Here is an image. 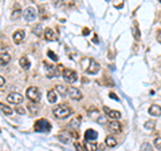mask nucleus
I'll return each mask as SVG.
<instances>
[{"mask_svg": "<svg viewBox=\"0 0 161 151\" xmlns=\"http://www.w3.org/2000/svg\"><path fill=\"white\" fill-rule=\"evenodd\" d=\"M52 114H54L58 119H66L73 114V110H71V107H69L67 104H59V106H57L52 110Z\"/></svg>", "mask_w": 161, "mask_h": 151, "instance_id": "obj_1", "label": "nucleus"}, {"mask_svg": "<svg viewBox=\"0 0 161 151\" xmlns=\"http://www.w3.org/2000/svg\"><path fill=\"white\" fill-rule=\"evenodd\" d=\"M36 132H48L51 130V123L47 119H38L34 126Z\"/></svg>", "mask_w": 161, "mask_h": 151, "instance_id": "obj_2", "label": "nucleus"}, {"mask_svg": "<svg viewBox=\"0 0 161 151\" xmlns=\"http://www.w3.org/2000/svg\"><path fill=\"white\" fill-rule=\"evenodd\" d=\"M62 76H63V79L66 80L67 83H74L78 80V75H77V72L74 70H70V68H64L62 71Z\"/></svg>", "mask_w": 161, "mask_h": 151, "instance_id": "obj_3", "label": "nucleus"}, {"mask_svg": "<svg viewBox=\"0 0 161 151\" xmlns=\"http://www.w3.org/2000/svg\"><path fill=\"white\" fill-rule=\"evenodd\" d=\"M27 98L31 100V102H35V103H38L40 100V90L38 87H35V86H32V87H30L28 90H27Z\"/></svg>", "mask_w": 161, "mask_h": 151, "instance_id": "obj_4", "label": "nucleus"}, {"mask_svg": "<svg viewBox=\"0 0 161 151\" xmlns=\"http://www.w3.org/2000/svg\"><path fill=\"white\" fill-rule=\"evenodd\" d=\"M100 71V64L97 63L94 59H89V64L86 66V74L89 75H94Z\"/></svg>", "mask_w": 161, "mask_h": 151, "instance_id": "obj_5", "label": "nucleus"}, {"mask_svg": "<svg viewBox=\"0 0 161 151\" xmlns=\"http://www.w3.org/2000/svg\"><path fill=\"white\" fill-rule=\"evenodd\" d=\"M23 16H24V20L26 21H34L36 19V10L34 7L26 8L23 12Z\"/></svg>", "mask_w": 161, "mask_h": 151, "instance_id": "obj_6", "label": "nucleus"}, {"mask_svg": "<svg viewBox=\"0 0 161 151\" xmlns=\"http://www.w3.org/2000/svg\"><path fill=\"white\" fill-rule=\"evenodd\" d=\"M67 95H69L73 100H80L82 99V92H80V90H78L77 87H69Z\"/></svg>", "mask_w": 161, "mask_h": 151, "instance_id": "obj_7", "label": "nucleus"}, {"mask_svg": "<svg viewBox=\"0 0 161 151\" xmlns=\"http://www.w3.org/2000/svg\"><path fill=\"white\" fill-rule=\"evenodd\" d=\"M7 100L8 103H12V104H20L23 102V96L20 94H18V92H11V94H8Z\"/></svg>", "mask_w": 161, "mask_h": 151, "instance_id": "obj_8", "label": "nucleus"}, {"mask_svg": "<svg viewBox=\"0 0 161 151\" xmlns=\"http://www.w3.org/2000/svg\"><path fill=\"white\" fill-rule=\"evenodd\" d=\"M43 36H44V39L47 42H55V40H58V35L54 32V30H51V28H46L44 32H43Z\"/></svg>", "mask_w": 161, "mask_h": 151, "instance_id": "obj_9", "label": "nucleus"}, {"mask_svg": "<svg viewBox=\"0 0 161 151\" xmlns=\"http://www.w3.org/2000/svg\"><path fill=\"white\" fill-rule=\"evenodd\" d=\"M104 112L106 114L110 119H113V121H117V119L121 118V112H120V111L111 110V109H109V107H104Z\"/></svg>", "mask_w": 161, "mask_h": 151, "instance_id": "obj_10", "label": "nucleus"}, {"mask_svg": "<svg viewBox=\"0 0 161 151\" xmlns=\"http://www.w3.org/2000/svg\"><path fill=\"white\" fill-rule=\"evenodd\" d=\"M97 138H98V132L95 130H91V128L86 130V132H85V140L86 142H94V140H97Z\"/></svg>", "mask_w": 161, "mask_h": 151, "instance_id": "obj_11", "label": "nucleus"}, {"mask_svg": "<svg viewBox=\"0 0 161 151\" xmlns=\"http://www.w3.org/2000/svg\"><path fill=\"white\" fill-rule=\"evenodd\" d=\"M24 35H26V32H24L23 30L15 31V32H14V35H12V40H14L15 44H20L21 40L24 39Z\"/></svg>", "mask_w": 161, "mask_h": 151, "instance_id": "obj_12", "label": "nucleus"}, {"mask_svg": "<svg viewBox=\"0 0 161 151\" xmlns=\"http://www.w3.org/2000/svg\"><path fill=\"white\" fill-rule=\"evenodd\" d=\"M109 130L111 132H114V134H118V132H121V130H122V126H121V123L118 121H110Z\"/></svg>", "mask_w": 161, "mask_h": 151, "instance_id": "obj_13", "label": "nucleus"}, {"mask_svg": "<svg viewBox=\"0 0 161 151\" xmlns=\"http://www.w3.org/2000/svg\"><path fill=\"white\" fill-rule=\"evenodd\" d=\"M20 15H21L20 4L15 3V4H14V11H12V14H11V19H12V20H18V19L20 17Z\"/></svg>", "mask_w": 161, "mask_h": 151, "instance_id": "obj_14", "label": "nucleus"}, {"mask_svg": "<svg viewBox=\"0 0 161 151\" xmlns=\"http://www.w3.org/2000/svg\"><path fill=\"white\" fill-rule=\"evenodd\" d=\"M80 116H77V118H74L73 121L70 122V124H69V128H71V130H78V128L80 127V123H82V121H80Z\"/></svg>", "mask_w": 161, "mask_h": 151, "instance_id": "obj_15", "label": "nucleus"}, {"mask_svg": "<svg viewBox=\"0 0 161 151\" xmlns=\"http://www.w3.org/2000/svg\"><path fill=\"white\" fill-rule=\"evenodd\" d=\"M27 110L30 111L31 115H36V114L39 112V106H38V103H35V102H30V103L27 104Z\"/></svg>", "mask_w": 161, "mask_h": 151, "instance_id": "obj_16", "label": "nucleus"}, {"mask_svg": "<svg viewBox=\"0 0 161 151\" xmlns=\"http://www.w3.org/2000/svg\"><path fill=\"white\" fill-rule=\"evenodd\" d=\"M10 61H11V55L8 52H2L0 54V64L2 66H7Z\"/></svg>", "mask_w": 161, "mask_h": 151, "instance_id": "obj_17", "label": "nucleus"}, {"mask_svg": "<svg viewBox=\"0 0 161 151\" xmlns=\"http://www.w3.org/2000/svg\"><path fill=\"white\" fill-rule=\"evenodd\" d=\"M58 138H59V140L62 143H69L70 139H71V135L67 131H61L59 135H58Z\"/></svg>", "mask_w": 161, "mask_h": 151, "instance_id": "obj_18", "label": "nucleus"}, {"mask_svg": "<svg viewBox=\"0 0 161 151\" xmlns=\"http://www.w3.org/2000/svg\"><path fill=\"white\" fill-rule=\"evenodd\" d=\"M47 100L48 103H55L58 100V95H57V91L55 90H50L47 92Z\"/></svg>", "mask_w": 161, "mask_h": 151, "instance_id": "obj_19", "label": "nucleus"}, {"mask_svg": "<svg viewBox=\"0 0 161 151\" xmlns=\"http://www.w3.org/2000/svg\"><path fill=\"white\" fill-rule=\"evenodd\" d=\"M19 64H20V67L23 70H28L30 66H31V63H30V60H28V58H27V56H21L20 60H19Z\"/></svg>", "mask_w": 161, "mask_h": 151, "instance_id": "obj_20", "label": "nucleus"}, {"mask_svg": "<svg viewBox=\"0 0 161 151\" xmlns=\"http://www.w3.org/2000/svg\"><path fill=\"white\" fill-rule=\"evenodd\" d=\"M149 114H150L152 116H160V115H161V107H160V106H156V104L150 106Z\"/></svg>", "mask_w": 161, "mask_h": 151, "instance_id": "obj_21", "label": "nucleus"}, {"mask_svg": "<svg viewBox=\"0 0 161 151\" xmlns=\"http://www.w3.org/2000/svg\"><path fill=\"white\" fill-rule=\"evenodd\" d=\"M83 147H85L86 151H97V149H98L97 144H95L94 142H86Z\"/></svg>", "mask_w": 161, "mask_h": 151, "instance_id": "obj_22", "label": "nucleus"}, {"mask_svg": "<svg viewBox=\"0 0 161 151\" xmlns=\"http://www.w3.org/2000/svg\"><path fill=\"white\" fill-rule=\"evenodd\" d=\"M105 143H106L107 147H111V149L117 146V140L114 139L113 137H106V140H105Z\"/></svg>", "mask_w": 161, "mask_h": 151, "instance_id": "obj_23", "label": "nucleus"}, {"mask_svg": "<svg viewBox=\"0 0 161 151\" xmlns=\"http://www.w3.org/2000/svg\"><path fill=\"white\" fill-rule=\"evenodd\" d=\"M0 110H2V112H4L5 115H12V112H14V110L10 109L8 106H5L4 103H0Z\"/></svg>", "mask_w": 161, "mask_h": 151, "instance_id": "obj_24", "label": "nucleus"}, {"mask_svg": "<svg viewBox=\"0 0 161 151\" xmlns=\"http://www.w3.org/2000/svg\"><path fill=\"white\" fill-rule=\"evenodd\" d=\"M67 90H69V88H67V87H64L63 84H58L57 87H55V91H57V92H59V94L62 95V96L67 94Z\"/></svg>", "mask_w": 161, "mask_h": 151, "instance_id": "obj_25", "label": "nucleus"}, {"mask_svg": "<svg viewBox=\"0 0 161 151\" xmlns=\"http://www.w3.org/2000/svg\"><path fill=\"white\" fill-rule=\"evenodd\" d=\"M145 130H153L154 127H156V121H153V119H150V121H146L144 124Z\"/></svg>", "mask_w": 161, "mask_h": 151, "instance_id": "obj_26", "label": "nucleus"}, {"mask_svg": "<svg viewBox=\"0 0 161 151\" xmlns=\"http://www.w3.org/2000/svg\"><path fill=\"white\" fill-rule=\"evenodd\" d=\"M32 32L35 33L36 36H42L43 35V32H44V31H43V28H42V26H40V24H38V26H35L32 28Z\"/></svg>", "mask_w": 161, "mask_h": 151, "instance_id": "obj_27", "label": "nucleus"}, {"mask_svg": "<svg viewBox=\"0 0 161 151\" xmlns=\"http://www.w3.org/2000/svg\"><path fill=\"white\" fill-rule=\"evenodd\" d=\"M89 115L90 116H94V118H100V111H98L97 109H94V107H91L90 110H89Z\"/></svg>", "mask_w": 161, "mask_h": 151, "instance_id": "obj_28", "label": "nucleus"}, {"mask_svg": "<svg viewBox=\"0 0 161 151\" xmlns=\"http://www.w3.org/2000/svg\"><path fill=\"white\" fill-rule=\"evenodd\" d=\"M141 151H153V147L149 143H142L141 144Z\"/></svg>", "mask_w": 161, "mask_h": 151, "instance_id": "obj_29", "label": "nucleus"}, {"mask_svg": "<svg viewBox=\"0 0 161 151\" xmlns=\"http://www.w3.org/2000/svg\"><path fill=\"white\" fill-rule=\"evenodd\" d=\"M47 55H48V58H50V59H52L54 61H57V60H58V56L55 55V52H52L51 50H48V51H47Z\"/></svg>", "mask_w": 161, "mask_h": 151, "instance_id": "obj_30", "label": "nucleus"}, {"mask_svg": "<svg viewBox=\"0 0 161 151\" xmlns=\"http://www.w3.org/2000/svg\"><path fill=\"white\" fill-rule=\"evenodd\" d=\"M153 143H154V147H156L157 150H160V151H161V138H156Z\"/></svg>", "mask_w": 161, "mask_h": 151, "instance_id": "obj_31", "label": "nucleus"}, {"mask_svg": "<svg viewBox=\"0 0 161 151\" xmlns=\"http://www.w3.org/2000/svg\"><path fill=\"white\" fill-rule=\"evenodd\" d=\"M15 111H16L18 114H20V115H24V114H26V110H24V107H21V106H18L16 109H15Z\"/></svg>", "mask_w": 161, "mask_h": 151, "instance_id": "obj_32", "label": "nucleus"}, {"mask_svg": "<svg viewBox=\"0 0 161 151\" xmlns=\"http://www.w3.org/2000/svg\"><path fill=\"white\" fill-rule=\"evenodd\" d=\"M74 146H75L77 151H83V150H85V147H83L80 143H78V142H75V143H74Z\"/></svg>", "mask_w": 161, "mask_h": 151, "instance_id": "obj_33", "label": "nucleus"}, {"mask_svg": "<svg viewBox=\"0 0 161 151\" xmlns=\"http://www.w3.org/2000/svg\"><path fill=\"white\" fill-rule=\"evenodd\" d=\"M134 38L137 39H140V31H138V27H137V24H136V30H134Z\"/></svg>", "mask_w": 161, "mask_h": 151, "instance_id": "obj_34", "label": "nucleus"}, {"mask_svg": "<svg viewBox=\"0 0 161 151\" xmlns=\"http://www.w3.org/2000/svg\"><path fill=\"white\" fill-rule=\"evenodd\" d=\"M109 96L111 98V99H114V100H120V98L117 96L116 94H113V92H110V94H109Z\"/></svg>", "mask_w": 161, "mask_h": 151, "instance_id": "obj_35", "label": "nucleus"}, {"mask_svg": "<svg viewBox=\"0 0 161 151\" xmlns=\"http://www.w3.org/2000/svg\"><path fill=\"white\" fill-rule=\"evenodd\" d=\"M157 42L161 44V30L160 31H157Z\"/></svg>", "mask_w": 161, "mask_h": 151, "instance_id": "obj_36", "label": "nucleus"}, {"mask_svg": "<svg viewBox=\"0 0 161 151\" xmlns=\"http://www.w3.org/2000/svg\"><path fill=\"white\" fill-rule=\"evenodd\" d=\"M4 84H5V79L3 76H0V87H3Z\"/></svg>", "mask_w": 161, "mask_h": 151, "instance_id": "obj_37", "label": "nucleus"}, {"mask_svg": "<svg viewBox=\"0 0 161 151\" xmlns=\"http://www.w3.org/2000/svg\"><path fill=\"white\" fill-rule=\"evenodd\" d=\"M97 122L98 123H105V118H104V116H100V118L97 119Z\"/></svg>", "mask_w": 161, "mask_h": 151, "instance_id": "obj_38", "label": "nucleus"}, {"mask_svg": "<svg viewBox=\"0 0 161 151\" xmlns=\"http://www.w3.org/2000/svg\"><path fill=\"white\" fill-rule=\"evenodd\" d=\"M83 35H89V30H87V28L83 30Z\"/></svg>", "mask_w": 161, "mask_h": 151, "instance_id": "obj_39", "label": "nucleus"}, {"mask_svg": "<svg viewBox=\"0 0 161 151\" xmlns=\"http://www.w3.org/2000/svg\"><path fill=\"white\" fill-rule=\"evenodd\" d=\"M93 40H94V43H98V38H97V36H94V39H93Z\"/></svg>", "mask_w": 161, "mask_h": 151, "instance_id": "obj_40", "label": "nucleus"}, {"mask_svg": "<svg viewBox=\"0 0 161 151\" xmlns=\"http://www.w3.org/2000/svg\"><path fill=\"white\" fill-rule=\"evenodd\" d=\"M58 2H61V0H54V3H58Z\"/></svg>", "mask_w": 161, "mask_h": 151, "instance_id": "obj_41", "label": "nucleus"}, {"mask_svg": "<svg viewBox=\"0 0 161 151\" xmlns=\"http://www.w3.org/2000/svg\"><path fill=\"white\" fill-rule=\"evenodd\" d=\"M159 2H160V3H161V0H159Z\"/></svg>", "mask_w": 161, "mask_h": 151, "instance_id": "obj_42", "label": "nucleus"}]
</instances>
